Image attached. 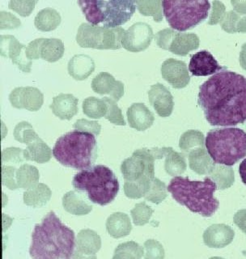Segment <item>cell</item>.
Here are the masks:
<instances>
[{
	"instance_id": "obj_16",
	"label": "cell",
	"mask_w": 246,
	"mask_h": 259,
	"mask_svg": "<svg viewBox=\"0 0 246 259\" xmlns=\"http://www.w3.org/2000/svg\"><path fill=\"white\" fill-rule=\"evenodd\" d=\"M92 89L100 95H108L112 99L118 101L125 93V87L121 81L116 80L115 78L108 72H101L92 81Z\"/></svg>"
},
{
	"instance_id": "obj_32",
	"label": "cell",
	"mask_w": 246,
	"mask_h": 259,
	"mask_svg": "<svg viewBox=\"0 0 246 259\" xmlns=\"http://www.w3.org/2000/svg\"><path fill=\"white\" fill-rule=\"evenodd\" d=\"M144 249L135 241L121 243L114 251L113 259H139L143 256Z\"/></svg>"
},
{
	"instance_id": "obj_6",
	"label": "cell",
	"mask_w": 246,
	"mask_h": 259,
	"mask_svg": "<svg viewBox=\"0 0 246 259\" xmlns=\"http://www.w3.org/2000/svg\"><path fill=\"white\" fill-rule=\"evenodd\" d=\"M205 144L216 164L234 165L246 156V133L240 128L211 130Z\"/></svg>"
},
{
	"instance_id": "obj_11",
	"label": "cell",
	"mask_w": 246,
	"mask_h": 259,
	"mask_svg": "<svg viewBox=\"0 0 246 259\" xmlns=\"http://www.w3.org/2000/svg\"><path fill=\"white\" fill-rule=\"evenodd\" d=\"M26 48L12 35H2L0 37L1 55L11 59L13 64L16 65L20 71L29 73L32 68V61L28 59Z\"/></svg>"
},
{
	"instance_id": "obj_30",
	"label": "cell",
	"mask_w": 246,
	"mask_h": 259,
	"mask_svg": "<svg viewBox=\"0 0 246 259\" xmlns=\"http://www.w3.org/2000/svg\"><path fill=\"white\" fill-rule=\"evenodd\" d=\"M81 10L84 12L86 20L93 25H98L103 23V15L101 11V0H80L78 1Z\"/></svg>"
},
{
	"instance_id": "obj_5",
	"label": "cell",
	"mask_w": 246,
	"mask_h": 259,
	"mask_svg": "<svg viewBox=\"0 0 246 259\" xmlns=\"http://www.w3.org/2000/svg\"><path fill=\"white\" fill-rule=\"evenodd\" d=\"M72 185L75 190L87 193L89 200L101 206L113 202L119 192V182L115 174L101 164L75 174Z\"/></svg>"
},
{
	"instance_id": "obj_20",
	"label": "cell",
	"mask_w": 246,
	"mask_h": 259,
	"mask_svg": "<svg viewBox=\"0 0 246 259\" xmlns=\"http://www.w3.org/2000/svg\"><path fill=\"white\" fill-rule=\"evenodd\" d=\"M162 76L163 79L171 83L174 88L184 87L187 83L188 77L186 72V63L168 59L163 62L161 67Z\"/></svg>"
},
{
	"instance_id": "obj_25",
	"label": "cell",
	"mask_w": 246,
	"mask_h": 259,
	"mask_svg": "<svg viewBox=\"0 0 246 259\" xmlns=\"http://www.w3.org/2000/svg\"><path fill=\"white\" fill-rule=\"evenodd\" d=\"M52 191L44 183H38L34 187L26 190L24 192L23 199L24 204L32 207H43L51 200Z\"/></svg>"
},
{
	"instance_id": "obj_2",
	"label": "cell",
	"mask_w": 246,
	"mask_h": 259,
	"mask_svg": "<svg viewBox=\"0 0 246 259\" xmlns=\"http://www.w3.org/2000/svg\"><path fill=\"white\" fill-rule=\"evenodd\" d=\"M75 249L74 231L63 224L54 211L35 225L29 248L32 258L69 259L74 256Z\"/></svg>"
},
{
	"instance_id": "obj_35",
	"label": "cell",
	"mask_w": 246,
	"mask_h": 259,
	"mask_svg": "<svg viewBox=\"0 0 246 259\" xmlns=\"http://www.w3.org/2000/svg\"><path fill=\"white\" fill-rule=\"evenodd\" d=\"M153 212L154 210L151 208V206H147L144 202L137 203L131 210L133 223L136 226H143L147 225V223L149 222Z\"/></svg>"
},
{
	"instance_id": "obj_31",
	"label": "cell",
	"mask_w": 246,
	"mask_h": 259,
	"mask_svg": "<svg viewBox=\"0 0 246 259\" xmlns=\"http://www.w3.org/2000/svg\"><path fill=\"white\" fill-rule=\"evenodd\" d=\"M82 107L85 115L93 119H100L105 117L107 111V105L103 99H98L95 97H88L84 100Z\"/></svg>"
},
{
	"instance_id": "obj_29",
	"label": "cell",
	"mask_w": 246,
	"mask_h": 259,
	"mask_svg": "<svg viewBox=\"0 0 246 259\" xmlns=\"http://www.w3.org/2000/svg\"><path fill=\"white\" fill-rule=\"evenodd\" d=\"M151 179L149 177H144L138 181H127L124 184V192L127 198L139 199L145 196L151 186Z\"/></svg>"
},
{
	"instance_id": "obj_8",
	"label": "cell",
	"mask_w": 246,
	"mask_h": 259,
	"mask_svg": "<svg viewBox=\"0 0 246 259\" xmlns=\"http://www.w3.org/2000/svg\"><path fill=\"white\" fill-rule=\"evenodd\" d=\"M125 32L121 27L106 28L83 23L78 29L76 41L83 48L118 50Z\"/></svg>"
},
{
	"instance_id": "obj_17",
	"label": "cell",
	"mask_w": 246,
	"mask_h": 259,
	"mask_svg": "<svg viewBox=\"0 0 246 259\" xmlns=\"http://www.w3.org/2000/svg\"><path fill=\"white\" fill-rule=\"evenodd\" d=\"M150 104L160 117H168L171 114L174 108V101L171 93L161 83L151 86L148 91Z\"/></svg>"
},
{
	"instance_id": "obj_12",
	"label": "cell",
	"mask_w": 246,
	"mask_h": 259,
	"mask_svg": "<svg viewBox=\"0 0 246 259\" xmlns=\"http://www.w3.org/2000/svg\"><path fill=\"white\" fill-rule=\"evenodd\" d=\"M152 38L153 31L149 24L135 23L126 30L121 40V47L131 52H141L149 47Z\"/></svg>"
},
{
	"instance_id": "obj_9",
	"label": "cell",
	"mask_w": 246,
	"mask_h": 259,
	"mask_svg": "<svg viewBox=\"0 0 246 259\" xmlns=\"http://www.w3.org/2000/svg\"><path fill=\"white\" fill-rule=\"evenodd\" d=\"M155 160L151 150L147 148L136 150L131 157L127 158L121 163V171L123 178L130 182L139 180L144 177L154 179Z\"/></svg>"
},
{
	"instance_id": "obj_27",
	"label": "cell",
	"mask_w": 246,
	"mask_h": 259,
	"mask_svg": "<svg viewBox=\"0 0 246 259\" xmlns=\"http://www.w3.org/2000/svg\"><path fill=\"white\" fill-rule=\"evenodd\" d=\"M61 23V16L58 11L52 8H44L36 14L34 24L39 30L48 32L59 26Z\"/></svg>"
},
{
	"instance_id": "obj_26",
	"label": "cell",
	"mask_w": 246,
	"mask_h": 259,
	"mask_svg": "<svg viewBox=\"0 0 246 259\" xmlns=\"http://www.w3.org/2000/svg\"><path fill=\"white\" fill-rule=\"evenodd\" d=\"M64 44L60 39L43 38L40 45V59L49 63H55L63 56Z\"/></svg>"
},
{
	"instance_id": "obj_34",
	"label": "cell",
	"mask_w": 246,
	"mask_h": 259,
	"mask_svg": "<svg viewBox=\"0 0 246 259\" xmlns=\"http://www.w3.org/2000/svg\"><path fill=\"white\" fill-rule=\"evenodd\" d=\"M139 12L143 16H152L155 21H161V1H135Z\"/></svg>"
},
{
	"instance_id": "obj_24",
	"label": "cell",
	"mask_w": 246,
	"mask_h": 259,
	"mask_svg": "<svg viewBox=\"0 0 246 259\" xmlns=\"http://www.w3.org/2000/svg\"><path fill=\"white\" fill-rule=\"evenodd\" d=\"M53 151L40 137L27 144L24 150V156L26 160L45 164L51 160Z\"/></svg>"
},
{
	"instance_id": "obj_22",
	"label": "cell",
	"mask_w": 246,
	"mask_h": 259,
	"mask_svg": "<svg viewBox=\"0 0 246 259\" xmlns=\"http://www.w3.org/2000/svg\"><path fill=\"white\" fill-rule=\"evenodd\" d=\"M63 208L70 214L86 215L93 210V206L84 198L83 194L78 190H71L63 197Z\"/></svg>"
},
{
	"instance_id": "obj_39",
	"label": "cell",
	"mask_w": 246,
	"mask_h": 259,
	"mask_svg": "<svg viewBox=\"0 0 246 259\" xmlns=\"http://www.w3.org/2000/svg\"><path fill=\"white\" fill-rule=\"evenodd\" d=\"M17 169L18 168L13 166L5 165V164L2 165V183L9 190H14L19 189L17 182H16Z\"/></svg>"
},
{
	"instance_id": "obj_40",
	"label": "cell",
	"mask_w": 246,
	"mask_h": 259,
	"mask_svg": "<svg viewBox=\"0 0 246 259\" xmlns=\"http://www.w3.org/2000/svg\"><path fill=\"white\" fill-rule=\"evenodd\" d=\"M170 152H168V158L166 162V170L168 174H170L172 176H174L176 174L182 172L184 169H182V165L184 166V161L179 157L178 153L173 152V154H170Z\"/></svg>"
},
{
	"instance_id": "obj_45",
	"label": "cell",
	"mask_w": 246,
	"mask_h": 259,
	"mask_svg": "<svg viewBox=\"0 0 246 259\" xmlns=\"http://www.w3.org/2000/svg\"><path fill=\"white\" fill-rule=\"evenodd\" d=\"M43 38L36 39L32 40L26 48V55L30 60H36L40 58V45L43 42Z\"/></svg>"
},
{
	"instance_id": "obj_1",
	"label": "cell",
	"mask_w": 246,
	"mask_h": 259,
	"mask_svg": "<svg viewBox=\"0 0 246 259\" xmlns=\"http://www.w3.org/2000/svg\"><path fill=\"white\" fill-rule=\"evenodd\" d=\"M198 104L211 125L234 126L246 121V78L227 68L199 87Z\"/></svg>"
},
{
	"instance_id": "obj_37",
	"label": "cell",
	"mask_w": 246,
	"mask_h": 259,
	"mask_svg": "<svg viewBox=\"0 0 246 259\" xmlns=\"http://www.w3.org/2000/svg\"><path fill=\"white\" fill-rule=\"evenodd\" d=\"M146 200L153 202L155 204H159L166 198V185L158 179L154 178L151 181L148 192L146 194Z\"/></svg>"
},
{
	"instance_id": "obj_33",
	"label": "cell",
	"mask_w": 246,
	"mask_h": 259,
	"mask_svg": "<svg viewBox=\"0 0 246 259\" xmlns=\"http://www.w3.org/2000/svg\"><path fill=\"white\" fill-rule=\"evenodd\" d=\"M13 136L16 141L25 144H30L31 142L39 138L32 125L28 121H21L17 124L13 132Z\"/></svg>"
},
{
	"instance_id": "obj_7",
	"label": "cell",
	"mask_w": 246,
	"mask_h": 259,
	"mask_svg": "<svg viewBox=\"0 0 246 259\" xmlns=\"http://www.w3.org/2000/svg\"><path fill=\"white\" fill-rule=\"evenodd\" d=\"M163 15L167 22L175 30H188L208 18L211 4L208 1H163Z\"/></svg>"
},
{
	"instance_id": "obj_38",
	"label": "cell",
	"mask_w": 246,
	"mask_h": 259,
	"mask_svg": "<svg viewBox=\"0 0 246 259\" xmlns=\"http://www.w3.org/2000/svg\"><path fill=\"white\" fill-rule=\"evenodd\" d=\"M25 160L24 150L19 148H8L3 150L2 164H22Z\"/></svg>"
},
{
	"instance_id": "obj_18",
	"label": "cell",
	"mask_w": 246,
	"mask_h": 259,
	"mask_svg": "<svg viewBox=\"0 0 246 259\" xmlns=\"http://www.w3.org/2000/svg\"><path fill=\"white\" fill-rule=\"evenodd\" d=\"M127 120L130 126L139 132H144L153 124V113L143 103H134L128 108Z\"/></svg>"
},
{
	"instance_id": "obj_23",
	"label": "cell",
	"mask_w": 246,
	"mask_h": 259,
	"mask_svg": "<svg viewBox=\"0 0 246 259\" xmlns=\"http://www.w3.org/2000/svg\"><path fill=\"white\" fill-rule=\"evenodd\" d=\"M106 230L113 238L125 237L132 230L129 215L122 212H115L109 215L106 221Z\"/></svg>"
},
{
	"instance_id": "obj_46",
	"label": "cell",
	"mask_w": 246,
	"mask_h": 259,
	"mask_svg": "<svg viewBox=\"0 0 246 259\" xmlns=\"http://www.w3.org/2000/svg\"><path fill=\"white\" fill-rule=\"evenodd\" d=\"M239 172H240L241 181H242L244 185H246V159H244V160L240 163Z\"/></svg>"
},
{
	"instance_id": "obj_41",
	"label": "cell",
	"mask_w": 246,
	"mask_h": 259,
	"mask_svg": "<svg viewBox=\"0 0 246 259\" xmlns=\"http://www.w3.org/2000/svg\"><path fill=\"white\" fill-rule=\"evenodd\" d=\"M37 1H16L11 0L8 4V8L17 12L20 16H28L34 9Z\"/></svg>"
},
{
	"instance_id": "obj_14",
	"label": "cell",
	"mask_w": 246,
	"mask_h": 259,
	"mask_svg": "<svg viewBox=\"0 0 246 259\" xmlns=\"http://www.w3.org/2000/svg\"><path fill=\"white\" fill-rule=\"evenodd\" d=\"M225 68L221 67L215 57L208 51H201L192 55L189 63V71L194 76L215 75Z\"/></svg>"
},
{
	"instance_id": "obj_4",
	"label": "cell",
	"mask_w": 246,
	"mask_h": 259,
	"mask_svg": "<svg viewBox=\"0 0 246 259\" xmlns=\"http://www.w3.org/2000/svg\"><path fill=\"white\" fill-rule=\"evenodd\" d=\"M53 156L61 164L75 169L91 168L97 158L95 136L89 132L72 131L57 140Z\"/></svg>"
},
{
	"instance_id": "obj_21",
	"label": "cell",
	"mask_w": 246,
	"mask_h": 259,
	"mask_svg": "<svg viewBox=\"0 0 246 259\" xmlns=\"http://www.w3.org/2000/svg\"><path fill=\"white\" fill-rule=\"evenodd\" d=\"M95 70V63L87 55H75L70 59L67 65L69 75L76 80H85Z\"/></svg>"
},
{
	"instance_id": "obj_3",
	"label": "cell",
	"mask_w": 246,
	"mask_h": 259,
	"mask_svg": "<svg viewBox=\"0 0 246 259\" xmlns=\"http://www.w3.org/2000/svg\"><path fill=\"white\" fill-rule=\"evenodd\" d=\"M216 189V182L210 178H205L202 182L178 176L170 181L167 190L178 203L192 212L211 217L220 206V202L214 196Z\"/></svg>"
},
{
	"instance_id": "obj_36",
	"label": "cell",
	"mask_w": 246,
	"mask_h": 259,
	"mask_svg": "<svg viewBox=\"0 0 246 259\" xmlns=\"http://www.w3.org/2000/svg\"><path fill=\"white\" fill-rule=\"evenodd\" d=\"M102 99L107 105V111L105 116V118L109 120L111 123L115 124V125H126L125 119L123 117L121 109L118 107L116 101L110 97H103Z\"/></svg>"
},
{
	"instance_id": "obj_44",
	"label": "cell",
	"mask_w": 246,
	"mask_h": 259,
	"mask_svg": "<svg viewBox=\"0 0 246 259\" xmlns=\"http://www.w3.org/2000/svg\"><path fill=\"white\" fill-rule=\"evenodd\" d=\"M0 18H1V29H13L17 28L21 25V22L16 16L10 12H0Z\"/></svg>"
},
{
	"instance_id": "obj_19",
	"label": "cell",
	"mask_w": 246,
	"mask_h": 259,
	"mask_svg": "<svg viewBox=\"0 0 246 259\" xmlns=\"http://www.w3.org/2000/svg\"><path fill=\"white\" fill-rule=\"evenodd\" d=\"M78 103L79 100L72 94L60 93L54 97L50 108L61 120H71L78 113Z\"/></svg>"
},
{
	"instance_id": "obj_43",
	"label": "cell",
	"mask_w": 246,
	"mask_h": 259,
	"mask_svg": "<svg viewBox=\"0 0 246 259\" xmlns=\"http://www.w3.org/2000/svg\"><path fill=\"white\" fill-rule=\"evenodd\" d=\"M145 258H162L163 257V249L162 245L155 240H147L144 243Z\"/></svg>"
},
{
	"instance_id": "obj_28",
	"label": "cell",
	"mask_w": 246,
	"mask_h": 259,
	"mask_svg": "<svg viewBox=\"0 0 246 259\" xmlns=\"http://www.w3.org/2000/svg\"><path fill=\"white\" fill-rule=\"evenodd\" d=\"M40 174L35 166L24 164L16 172V182L19 188L29 190L38 184Z\"/></svg>"
},
{
	"instance_id": "obj_13",
	"label": "cell",
	"mask_w": 246,
	"mask_h": 259,
	"mask_svg": "<svg viewBox=\"0 0 246 259\" xmlns=\"http://www.w3.org/2000/svg\"><path fill=\"white\" fill-rule=\"evenodd\" d=\"M9 101L13 107L36 112L43 106L44 95L34 87H18L12 90Z\"/></svg>"
},
{
	"instance_id": "obj_10",
	"label": "cell",
	"mask_w": 246,
	"mask_h": 259,
	"mask_svg": "<svg viewBox=\"0 0 246 259\" xmlns=\"http://www.w3.org/2000/svg\"><path fill=\"white\" fill-rule=\"evenodd\" d=\"M103 15L104 28H114L121 26L132 17L136 9L135 1L110 0L101 1Z\"/></svg>"
},
{
	"instance_id": "obj_15",
	"label": "cell",
	"mask_w": 246,
	"mask_h": 259,
	"mask_svg": "<svg viewBox=\"0 0 246 259\" xmlns=\"http://www.w3.org/2000/svg\"><path fill=\"white\" fill-rule=\"evenodd\" d=\"M101 239L92 229H82L75 239V254L73 257H94L101 249Z\"/></svg>"
},
{
	"instance_id": "obj_42",
	"label": "cell",
	"mask_w": 246,
	"mask_h": 259,
	"mask_svg": "<svg viewBox=\"0 0 246 259\" xmlns=\"http://www.w3.org/2000/svg\"><path fill=\"white\" fill-rule=\"evenodd\" d=\"M73 127L79 132L93 134L94 136H99L101 131V125L97 121H89L84 118L77 120Z\"/></svg>"
}]
</instances>
